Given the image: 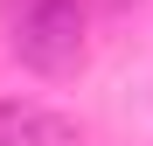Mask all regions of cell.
<instances>
[{
  "instance_id": "cell-2",
  "label": "cell",
  "mask_w": 153,
  "mask_h": 146,
  "mask_svg": "<svg viewBox=\"0 0 153 146\" xmlns=\"http://www.w3.org/2000/svg\"><path fill=\"white\" fill-rule=\"evenodd\" d=\"M0 146H76V125L49 104H0Z\"/></svg>"
},
{
  "instance_id": "cell-1",
  "label": "cell",
  "mask_w": 153,
  "mask_h": 146,
  "mask_svg": "<svg viewBox=\"0 0 153 146\" xmlns=\"http://www.w3.org/2000/svg\"><path fill=\"white\" fill-rule=\"evenodd\" d=\"M91 0H21L14 7V56L28 70H70L84 56Z\"/></svg>"
}]
</instances>
